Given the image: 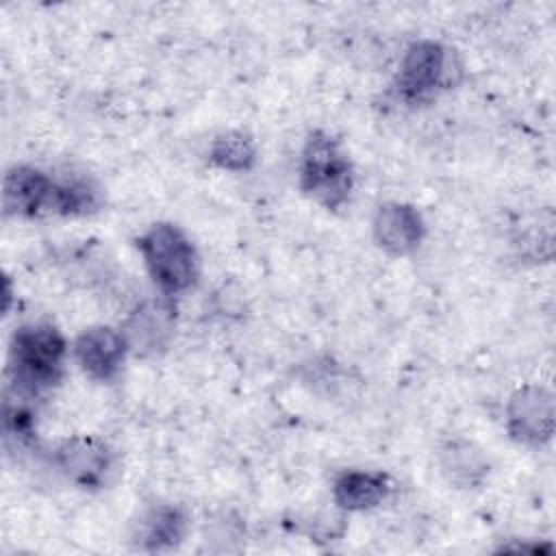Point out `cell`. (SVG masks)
I'll return each mask as SVG.
<instances>
[{
    "mask_svg": "<svg viewBox=\"0 0 556 556\" xmlns=\"http://www.w3.org/2000/svg\"><path fill=\"white\" fill-rule=\"evenodd\" d=\"M371 235L384 254L408 256L421 245L426 237V222L413 204L384 202L376 208Z\"/></svg>",
    "mask_w": 556,
    "mask_h": 556,
    "instance_id": "30bf717a",
    "label": "cell"
},
{
    "mask_svg": "<svg viewBox=\"0 0 556 556\" xmlns=\"http://www.w3.org/2000/svg\"><path fill=\"white\" fill-rule=\"evenodd\" d=\"M187 534V515L174 504L148 508L132 532V543L141 552H165L176 547Z\"/></svg>",
    "mask_w": 556,
    "mask_h": 556,
    "instance_id": "7c38bea8",
    "label": "cell"
},
{
    "mask_svg": "<svg viewBox=\"0 0 556 556\" xmlns=\"http://www.w3.org/2000/svg\"><path fill=\"white\" fill-rule=\"evenodd\" d=\"M393 493V480L382 471L343 469L334 476L330 495L343 513H365L378 508Z\"/></svg>",
    "mask_w": 556,
    "mask_h": 556,
    "instance_id": "8fae6325",
    "label": "cell"
},
{
    "mask_svg": "<svg viewBox=\"0 0 556 556\" xmlns=\"http://www.w3.org/2000/svg\"><path fill=\"white\" fill-rule=\"evenodd\" d=\"M67 341L48 321H30L15 328L9 345V384L15 400L30 402L52 391L65 371Z\"/></svg>",
    "mask_w": 556,
    "mask_h": 556,
    "instance_id": "6da1fadb",
    "label": "cell"
},
{
    "mask_svg": "<svg viewBox=\"0 0 556 556\" xmlns=\"http://www.w3.org/2000/svg\"><path fill=\"white\" fill-rule=\"evenodd\" d=\"M143 267L161 295L191 291L200 278V254L187 232L172 222H156L137 237Z\"/></svg>",
    "mask_w": 556,
    "mask_h": 556,
    "instance_id": "7a4b0ae2",
    "label": "cell"
},
{
    "mask_svg": "<svg viewBox=\"0 0 556 556\" xmlns=\"http://www.w3.org/2000/svg\"><path fill=\"white\" fill-rule=\"evenodd\" d=\"M72 356L76 365L96 382H113L124 367L128 356V345L119 328L104 324L85 328L72 345Z\"/></svg>",
    "mask_w": 556,
    "mask_h": 556,
    "instance_id": "9c48e42d",
    "label": "cell"
},
{
    "mask_svg": "<svg viewBox=\"0 0 556 556\" xmlns=\"http://www.w3.org/2000/svg\"><path fill=\"white\" fill-rule=\"evenodd\" d=\"M506 432L526 447H543L554 437V393L541 384L519 387L506 402Z\"/></svg>",
    "mask_w": 556,
    "mask_h": 556,
    "instance_id": "52a82bcc",
    "label": "cell"
},
{
    "mask_svg": "<svg viewBox=\"0 0 556 556\" xmlns=\"http://www.w3.org/2000/svg\"><path fill=\"white\" fill-rule=\"evenodd\" d=\"M59 178L33 167L13 165L2 180V211L7 217H56Z\"/></svg>",
    "mask_w": 556,
    "mask_h": 556,
    "instance_id": "8992f818",
    "label": "cell"
},
{
    "mask_svg": "<svg viewBox=\"0 0 556 556\" xmlns=\"http://www.w3.org/2000/svg\"><path fill=\"white\" fill-rule=\"evenodd\" d=\"M463 67L439 41L421 39L406 48L395 74V93L406 104H424L460 80Z\"/></svg>",
    "mask_w": 556,
    "mask_h": 556,
    "instance_id": "277c9868",
    "label": "cell"
},
{
    "mask_svg": "<svg viewBox=\"0 0 556 556\" xmlns=\"http://www.w3.org/2000/svg\"><path fill=\"white\" fill-rule=\"evenodd\" d=\"M117 456L111 445L91 434H74L52 450V465L72 484L85 491L104 489L115 473Z\"/></svg>",
    "mask_w": 556,
    "mask_h": 556,
    "instance_id": "5b68a950",
    "label": "cell"
},
{
    "mask_svg": "<svg viewBox=\"0 0 556 556\" xmlns=\"http://www.w3.org/2000/svg\"><path fill=\"white\" fill-rule=\"evenodd\" d=\"M439 465L447 482L458 489H478L489 476V460L482 450L467 439H447L439 447Z\"/></svg>",
    "mask_w": 556,
    "mask_h": 556,
    "instance_id": "4fadbf2b",
    "label": "cell"
},
{
    "mask_svg": "<svg viewBox=\"0 0 556 556\" xmlns=\"http://www.w3.org/2000/svg\"><path fill=\"white\" fill-rule=\"evenodd\" d=\"M128 352L135 356H154L167 350L176 330V306L172 298L141 302L119 326Z\"/></svg>",
    "mask_w": 556,
    "mask_h": 556,
    "instance_id": "ba28073f",
    "label": "cell"
},
{
    "mask_svg": "<svg viewBox=\"0 0 556 556\" xmlns=\"http://www.w3.org/2000/svg\"><path fill=\"white\" fill-rule=\"evenodd\" d=\"M206 159H208V165L222 172L243 174L256 165V143L248 132L228 130L217 135L208 143Z\"/></svg>",
    "mask_w": 556,
    "mask_h": 556,
    "instance_id": "5bb4252c",
    "label": "cell"
},
{
    "mask_svg": "<svg viewBox=\"0 0 556 556\" xmlns=\"http://www.w3.org/2000/svg\"><path fill=\"white\" fill-rule=\"evenodd\" d=\"M298 182L306 198L328 211H339L354 189V167L341 139L313 130L302 146Z\"/></svg>",
    "mask_w": 556,
    "mask_h": 556,
    "instance_id": "3957f363",
    "label": "cell"
}]
</instances>
